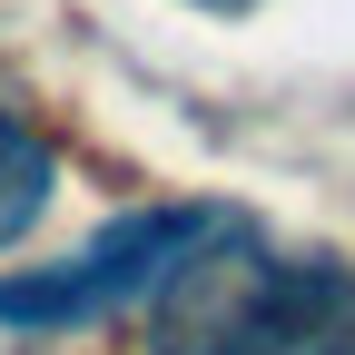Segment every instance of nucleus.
<instances>
[{
	"instance_id": "f257e3e1",
	"label": "nucleus",
	"mask_w": 355,
	"mask_h": 355,
	"mask_svg": "<svg viewBox=\"0 0 355 355\" xmlns=\"http://www.w3.org/2000/svg\"><path fill=\"white\" fill-rule=\"evenodd\" d=\"M355 345V277L326 257H277L247 217L158 286V355H345Z\"/></svg>"
},
{
	"instance_id": "f03ea898",
	"label": "nucleus",
	"mask_w": 355,
	"mask_h": 355,
	"mask_svg": "<svg viewBox=\"0 0 355 355\" xmlns=\"http://www.w3.org/2000/svg\"><path fill=\"white\" fill-rule=\"evenodd\" d=\"M207 237H217V207H139V217H119V227H99L89 247H69L60 266L0 277V326H40V336L99 326V316H119V306L158 296Z\"/></svg>"
},
{
	"instance_id": "7ed1b4c3",
	"label": "nucleus",
	"mask_w": 355,
	"mask_h": 355,
	"mask_svg": "<svg viewBox=\"0 0 355 355\" xmlns=\"http://www.w3.org/2000/svg\"><path fill=\"white\" fill-rule=\"evenodd\" d=\"M50 178H60V168H50V148H40L10 109H0V247L40 227V207H50Z\"/></svg>"
},
{
	"instance_id": "20e7f679",
	"label": "nucleus",
	"mask_w": 355,
	"mask_h": 355,
	"mask_svg": "<svg viewBox=\"0 0 355 355\" xmlns=\"http://www.w3.org/2000/svg\"><path fill=\"white\" fill-rule=\"evenodd\" d=\"M207 10H237V0H207Z\"/></svg>"
},
{
	"instance_id": "39448f33",
	"label": "nucleus",
	"mask_w": 355,
	"mask_h": 355,
	"mask_svg": "<svg viewBox=\"0 0 355 355\" xmlns=\"http://www.w3.org/2000/svg\"><path fill=\"white\" fill-rule=\"evenodd\" d=\"M345 355H355V345H345Z\"/></svg>"
}]
</instances>
